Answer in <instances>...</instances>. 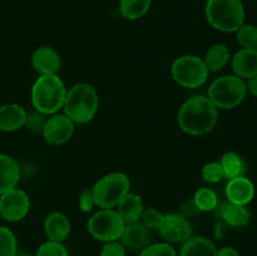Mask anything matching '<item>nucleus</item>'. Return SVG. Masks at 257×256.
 Masks as SVG:
<instances>
[{"label":"nucleus","instance_id":"1","mask_svg":"<svg viewBox=\"0 0 257 256\" xmlns=\"http://www.w3.org/2000/svg\"><path fill=\"white\" fill-rule=\"evenodd\" d=\"M218 109L205 95L191 97L181 105L177 122L181 130L190 136H203L215 128Z\"/></svg>","mask_w":257,"mask_h":256},{"label":"nucleus","instance_id":"2","mask_svg":"<svg viewBox=\"0 0 257 256\" xmlns=\"http://www.w3.org/2000/svg\"><path fill=\"white\" fill-rule=\"evenodd\" d=\"M99 107L97 90L88 83H77L67 90L63 113L75 124H85L95 117Z\"/></svg>","mask_w":257,"mask_h":256},{"label":"nucleus","instance_id":"3","mask_svg":"<svg viewBox=\"0 0 257 256\" xmlns=\"http://www.w3.org/2000/svg\"><path fill=\"white\" fill-rule=\"evenodd\" d=\"M67 88L58 74L40 75L32 87V103L34 109L47 115L63 109Z\"/></svg>","mask_w":257,"mask_h":256},{"label":"nucleus","instance_id":"4","mask_svg":"<svg viewBox=\"0 0 257 256\" xmlns=\"http://www.w3.org/2000/svg\"><path fill=\"white\" fill-rule=\"evenodd\" d=\"M205 17L213 29L222 33H236L245 24L242 0H207Z\"/></svg>","mask_w":257,"mask_h":256},{"label":"nucleus","instance_id":"5","mask_svg":"<svg viewBox=\"0 0 257 256\" xmlns=\"http://www.w3.org/2000/svg\"><path fill=\"white\" fill-rule=\"evenodd\" d=\"M247 94L246 82L235 74L222 75L211 83L207 98L217 109H232L237 107Z\"/></svg>","mask_w":257,"mask_h":256},{"label":"nucleus","instance_id":"6","mask_svg":"<svg viewBox=\"0 0 257 256\" xmlns=\"http://www.w3.org/2000/svg\"><path fill=\"white\" fill-rule=\"evenodd\" d=\"M131 181L125 173L112 172L103 176L92 188L95 205L100 208H113L123 196L130 192Z\"/></svg>","mask_w":257,"mask_h":256},{"label":"nucleus","instance_id":"7","mask_svg":"<svg viewBox=\"0 0 257 256\" xmlns=\"http://www.w3.org/2000/svg\"><path fill=\"white\" fill-rule=\"evenodd\" d=\"M208 69L206 67L203 58L197 55L187 54L178 57L171 67V74L173 80L183 88L201 87L208 78Z\"/></svg>","mask_w":257,"mask_h":256},{"label":"nucleus","instance_id":"8","mask_svg":"<svg viewBox=\"0 0 257 256\" xmlns=\"http://www.w3.org/2000/svg\"><path fill=\"white\" fill-rule=\"evenodd\" d=\"M125 223L117 210L102 208L88 220V232L93 238L102 242L119 240Z\"/></svg>","mask_w":257,"mask_h":256},{"label":"nucleus","instance_id":"9","mask_svg":"<svg viewBox=\"0 0 257 256\" xmlns=\"http://www.w3.org/2000/svg\"><path fill=\"white\" fill-rule=\"evenodd\" d=\"M29 208V196L20 188H12L0 195V216L8 222L22 221L28 215Z\"/></svg>","mask_w":257,"mask_h":256},{"label":"nucleus","instance_id":"10","mask_svg":"<svg viewBox=\"0 0 257 256\" xmlns=\"http://www.w3.org/2000/svg\"><path fill=\"white\" fill-rule=\"evenodd\" d=\"M75 123L64 113H55L48 117L42 135L44 141L50 146H60L67 143L73 137Z\"/></svg>","mask_w":257,"mask_h":256},{"label":"nucleus","instance_id":"11","mask_svg":"<svg viewBox=\"0 0 257 256\" xmlns=\"http://www.w3.org/2000/svg\"><path fill=\"white\" fill-rule=\"evenodd\" d=\"M158 232L166 242L183 243L192 237V225L182 213H167L165 215Z\"/></svg>","mask_w":257,"mask_h":256},{"label":"nucleus","instance_id":"12","mask_svg":"<svg viewBox=\"0 0 257 256\" xmlns=\"http://www.w3.org/2000/svg\"><path fill=\"white\" fill-rule=\"evenodd\" d=\"M119 242L124 246L125 250L140 253L152 243V233L150 228L143 225L141 221L125 223L119 237Z\"/></svg>","mask_w":257,"mask_h":256},{"label":"nucleus","instance_id":"13","mask_svg":"<svg viewBox=\"0 0 257 256\" xmlns=\"http://www.w3.org/2000/svg\"><path fill=\"white\" fill-rule=\"evenodd\" d=\"M32 65L40 75L58 74L62 67V59L54 48L43 45L33 52Z\"/></svg>","mask_w":257,"mask_h":256},{"label":"nucleus","instance_id":"14","mask_svg":"<svg viewBox=\"0 0 257 256\" xmlns=\"http://www.w3.org/2000/svg\"><path fill=\"white\" fill-rule=\"evenodd\" d=\"M213 212L216 213V217H220L226 225L233 228L245 227L248 225L251 218V215L246 206L236 205L230 201L218 202L217 207Z\"/></svg>","mask_w":257,"mask_h":256},{"label":"nucleus","instance_id":"15","mask_svg":"<svg viewBox=\"0 0 257 256\" xmlns=\"http://www.w3.org/2000/svg\"><path fill=\"white\" fill-rule=\"evenodd\" d=\"M226 198L236 205L246 206L255 197V186L245 176L228 180L226 185Z\"/></svg>","mask_w":257,"mask_h":256},{"label":"nucleus","instance_id":"16","mask_svg":"<svg viewBox=\"0 0 257 256\" xmlns=\"http://www.w3.org/2000/svg\"><path fill=\"white\" fill-rule=\"evenodd\" d=\"M70 221L64 213L55 212L49 213L45 217L43 223V230L48 241H54V242H64L70 233Z\"/></svg>","mask_w":257,"mask_h":256},{"label":"nucleus","instance_id":"17","mask_svg":"<svg viewBox=\"0 0 257 256\" xmlns=\"http://www.w3.org/2000/svg\"><path fill=\"white\" fill-rule=\"evenodd\" d=\"M27 110L15 103L0 105V131L14 132L25 125Z\"/></svg>","mask_w":257,"mask_h":256},{"label":"nucleus","instance_id":"18","mask_svg":"<svg viewBox=\"0 0 257 256\" xmlns=\"http://www.w3.org/2000/svg\"><path fill=\"white\" fill-rule=\"evenodd\" d=\"M232 69L235 75L250 79L257 74V50L241 49L233 55Z\"/></svg>","mask_w":257,"mask_h":256},{"label":"nucleus","instance_id":"19","mask_svg":"<svg viewBox=\"0 0 257 256\" xmlns=\"http://www.w3.org/2000/svg\"><path fill=\"white\" fill-rule=\"evenodd\" d=\"M19 180V163L10 156L0 153V195L17 187Z\"/></svg>","mask_w":257,"mask_h":256},{"label":"nucleus","instance_id":"20","mask_svg":"<svg viewBox=\"0 0 257 256\" xmlns=\"http://www.w3.org/2000/svg\"><path fill=\"white\" fill-rule=\"evenodd\" d=\"M117 207L118 215L124 221V223H132L140 221L145 206H143V201L141 196L128 192L118 202Z\"/></svg>","mask_w":257,"mask_h":256},{"label":"nucleus","instance_id":"21","mask_svg":"<svg viewBox=\"0 0 257 256\" xmlns=\"http://www.w3.org/2000/svg\"><path fill=\"white\" fill-rule=\"evenodd\" d=\"M217 251L211 240L203 236H192L182 243L180 256H217Z\"/></svg>","mask_w":257,"mask_h":256},{"label":"nucleus","instance_id":"22","mask_svg":"<svg viewBox=\"0 0 257 256\" xmlns=\"http://www.w3.org/2000/svg\"><path fill=\"white\" fill-rule=\"evenodd\" d=\"M230 60V50L222 43L213 44L206 53L203 62L207 67L208 72H220L227 65Z\"/></svg>","mask_w":257,"mask_h":256},{"label":"nucleus","instance_id":"23","mask_svg":"<svg viewBox=\"0 0 257 256\" xmlns=\"http://www.w3.org/2000/svg\"><path fill=\"white\" fill-rule=\"evenodd\" d=\"M152 0H119V13L124 19L137 20L151 9Z\"/></svg>","mask_w":257,"mask_h":256},{"label":"nucleus","instance_id":"24","mask_svg":"<svg viewBox=\"0 0 257 256\" xmlns=\"http://www.w3.org/2000/svg\"><path fill=\"white\" fill-rule=\"evenodd\" d=\"M217 193L208 187H201L193 196V203L200 212H212L218 205Z\"/></svg>","mask_w":257,"mask_h":256},{"label":"nucleus","instance_id":"25","mask_svg":"<svg viewBox=\"0 0 257 256\" xmlns=\"http://www.w3.org/2000/svg\"><path fill=\"white\" fill-rule=\"evenodd\" d=\"M220 163L225 172V177H227L228 180L243 176L245 163L236 152H226L221 158Z\"/></svg>","mask_w":257,"mask_h":256},{"label":"nucleus","instance_id":"26","mask_svg":"<svg viewBox=\"0 0 257 256\" xmlns=\"http://www.w3.org/2000/svg\"><path fill=\"white\" fill-rule=\"evenodd\" d=\"M237 42L243 49L257 50V27L253 24H242L236 32Z\"/></svg>","mask_w":257,"mask_h":256},{"label":"nucleus","instance_id":"27","mask_svg":"<svg viewBox=\"0 0 257 256\" xmlns=\"http://www.w3.org/2000/svg\"><path fill=\"white\" fill-rule=\"evenodd\" d=\"M18 242L14 232L7 226H0V256H15Z\"/></svg>","mask_w":257,"mask_h":256},{"label":"nucleus","instance_id":"28","mask_svg":"<svg viewBox=\"0 0 257 256\" xmlns=\"http://www.w3.org/2000/svg\"><path fill=\"white\" fill-rule=\"evenodd\" d=\"M165 218V213L158 211L155 207H145L143 212L141 215L140 221L145 226H147L150 230H158Z\"/></svg>","mask_w":257,"mask_h":256},{"label":"nucleus","instance_id":"29","mask_svg":"<svg viewBox=\"0 0 257 256\" xmlns=\"http://www.w3.org/2000/svg\"><path fill=\"white\" fill-rule=\"evenodd\" d=\"M140 256H177V251L170 242H156L148 245Z\"/></svg>","mask_w":257,"mask_h":256},{"label":"nucleus","instance_id":"30","mask_svg":"<svg viewBox=\"0 0 257 256\" xmlns=\"http://www.w3.org/2000/svg\"><path fill=\"white\" fill-rule=\"evenodd\" d=\"M202 178L208 183H217L223 180L225 172L220 162H208L202 168Z\"/></svg>","mask_w":257,"mask_h":256},{"label":"nucleus","instance_id":"31","mask_svg":"<svg viewBox=\"0 0 257 256\" xmlns=\"http://www.w3.org/2000/svg\"><path fill=\"white\" fill-rule=\"evenodd\" d=\"M48 117L49 115L44 114V113L39 112V110H33V112H27V118H25V125L28 130L32 131V132L42 133L43 130L45 127V123H47Z\"/></svg>","mask_w":257,"mask_h":256},{"label":"nucleus","instance_id":"32","mask_svg":"<svg viewBox=\"0 0 257 256\" xmlns=\"http://www.w3.org/2000/svg\"><path fill=\"white\" fill-rule=\"evenodd\" d=\"M35 256H69V252L64 243L47 241L39 246Z\"/></svg>","mask_w":257,"mask_h":256},{"label":"nucleus","instance_id":"33","mask_svg":"<svg viewBox=\"0 0 257 256\" xmlns=\"http://www.w3.org/2000/svg\"><path fill=\"white\" fill-rule=\"evenodd\" d=\"M125 248L119 240L109 241L104 242L102 250H100V256H125Z\"/></svg>","mask_w":257,"mask_h":256},{"label":"nucleus","instance_id":"34","mask_svg":"<svg viewBox=\"0 0 257 256\" xmlns=\"http://www.w3.org/2000/svg\"><path fill=\"white\" fill-rule=\"evenodd\" d=\"M78 206H79L80 211L84 213H89L93 210V207L97 206L92 190H84L80 193L79 198H78Z\"/></svg>","mask_w":257,"mask_h":256},{"label":"nucleus","instance_id":"35","mask_svg":"<svg viewBox=\"0 0 257 256\" xmlns=\"http://www.w3.org/2000/svg\"><path fill=\"white\" fill-rule=\"evenodd\" d=\"M226 227H227V225H226V223L223 222L220 217H216V226H215L216 237L222 238L223 235H225V232H226Z\"/></svg>","mask_w":257,"mask_h":256},{"label":"nucleus","instance_id":"36","mask_svg":"<svg viewBox=\"0 0 257 256\" xmlns=\"http://www.w3.org/2000/svg\"><path fill=\"white\" fill-rule=\"evenodd\" d=\"M217 256H241L236 248L230 247V246H225V247L220 248L217 251Z\"/></svg>","mask_w":257,"mask_h":256},{"label":"nucleus","instance_id":"37","mask_svg":"<svg viewBox=\"0 0 257 256\" xmlns=\"http://www.w3.org/2000/svg\"><path fill=\"white\" fill-rule=\"evenodd\" d=\"M246 87H247V92H250L251 94L255 95V97L257 98V74L255 75V77L247 79Z\"/></svg>","mask_w":257,"mask_h":256},{"label":"nucleus","instance_id":"38","mask_svg":"<svg viewBox=\"0 0 257 256\" xmlns=\"http://www.w3.org/2000/svg\"><path fill=\"white\" fill-rule=\"evenodd\" d=\"M15 256H32L30 253H27V252H17V255Z\"/></svg>","mask_w":257,"mask_h":256}]
</instances>
